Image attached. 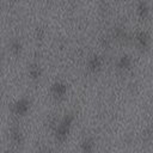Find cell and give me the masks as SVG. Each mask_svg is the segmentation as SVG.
Returning a JSON list of instances; mask_svg holds the SVG:
<instances>
[{
	"instance_id": "6da1fadb",
	"label": "cell",
	"mask_w": 153,
	"mask_h": 153,
	"mask_svg": "<svg viewBox=\"0 0 153 153\" xmlns=\"http://www.w3.org/2000/svg\"><path fill=\"white\" fill-rule=\"evenodd\" d=\"M72 121V117H70L68 120H67V117L65 118L62 123L60 124V127L58 128V132H56V135H58V138L60 139H64L66 135H67V132H68V127H70V123Z\"/></svg>"
},
{
	"instance_id": "7a4b0ae2",
	"label": "cell",
	"mask_w": 153,
	"mask_h": 153,
	"mask_svg": "<svg viewBox=\"0 0 153 153\" xmlns=\"http://www.w3.org/2000/svg\"><path fill=\"white\" fill-rule=\"evenodd\" d=\"M28 108H29V102L25 99H22L16 104V111L17 114H24L28 110Z\"/></svg>"
},
{
	"instance_id": "3957f363",
	"label": "cell",
	"mask_w": 153,
	"mask_h": 153,
	"mask_svg": "<svg viewBox=\"0 0 153 153\" xmlns=\"http://www.w3.org/2000/svg\"><path fill=\"white\" fill-rule=\"evenodd\" d=\"M54 91H55L56 95L62 96L66 92V86L65 85H62V84H55L54 85Z\"/></svg>"
},
{
	"instance_id": "277c9868",
	"label": "cell",
	"mask_w": 153,
	"mask_h": 153,
	"mask_svg": "<svg viewBox=\"0 0 153 153\" xmlns=\"http://www.w3.org/2000/svg\"><path fill=\"white\" fill-rule=\"evenodd\" d=\"M92 147H93V144H92L91 140L84 141V144H83V151H84V153H90V152H91V150H92Z\"/></svg>"
},
{
	"instance_id": "5b68a950",
	"label": "cell",
	"mask_w": 153,
	"mask_h": 153,
	"mask_svg": "<svg viewBox=\"0 0 153 153\" xmlns=\"http://www.w3.org/2000/svg\"><path fill=\"white\" fill-rule=\"evenodd\" d=\"M137 39H138V41L140 42V44H141V46H142V47H145L146 44H147V42H148V37H147V35H146V33H144V32L139 33Z\"/></svg>"
},
{
	"instance_id": "8992f818",
	"label": "cell",
	"mask_w": 153,
	"mask_h": 153,
	"mask_svg": "<svg viewBox=\"0 0 153 153\" xmlns=\"http://www.w3.org/2000/svg\"><path fill=\"white\" fill-rule=\"evenodd\" d=\"M12 138H13V140L16 141L17 144H19L22 141V134H20V132L18 129H14L12 132Z\"/></svg>"
},
{
	"instance_id": "52a82bcc",
	"label": "cell",
	"mask_w": 153,
	"mask_h": 153,
	"mask_svg": "<svg viewBox=\"0 0 153 153\" xmlns=\"http://www.w3.org/2000/svg\"><path fill=\"white\" fill-rule=\"evenodd\" d=\"M99 65H100V61H99V59L97 58V56H96V58H93L91 61H90V67H91L92 70L98 68Z\"/></svg>"
},
{
	"instance_id": "ba28073f",
	"label": "cell",
	"mask_w": 153,
	"mask_h": 153,
	"mask_svg": "<svg viewBox=\"0 0 153 153\" xmlns=\"http://www.w3.org/2000/svg\"><path fill=\"white\" fill-rule=\"evenodd\" d=\"M30 74L33 77V78H37L39 76V68L37 66H32L30 68Z\"/></svg>"
},
{
	"instance_id": "9c48e42d",
	"label": "cell",
	"mask_w": 153,
	"mask_h": 153,
	"mask_svg": "<svg viewBox=\"0 0 153 153\" xmlns=\"http://www.w3.org/2000/svg\"><path fill=\"white\" fill-rule=\"evenodd\" d=\"M128 65H129V59H128V56H123V58L121 59L120 66H121V67H127Z\"/></svg>"
},
{
	"instance_id": "30bf717a",
	"label": "cell",
	"mask_w": 153,
	"mask_h": 153,
	"mask_svg": "<svg viewBox=\"0 0 153 153\" xmlns=\"http://www.w3.org/2000/svg\"><path fill=\"white\" fill-rule=\"evenodd\" d=\"M139 12H140L141 14H142V13L145 14V13L147 12V7H146V5H145V4H141L140 6H139Z\"/></svg>"
},
{
	"instance_id": "8fae6325",
	"label": "cell",
	"mask_w": 153,
	"mask_h": 153,
	"mask_svg": "<svg viewBox=\"0 0 153 153\" xmlns=\"http://www.w3.org/2000/svg\"><path fill=\"white\" fill-rule=\"evenodd\" d=\"M12 48H13L14 50H19V49H20V44H19V42L13 43V44H12Z\"/></svg>"
},
{
	"instance_id": "7c38bea8",
	"label": "cell",
	"mask_w": 153,
	"mask_h": 153,
	"mask_svg": "<svg viewBox=\"0 0 153 153\" xmlns=\"http://www.w3.org/2000/svg\"><path fill=\"white\" fill-rule=\"evenodd\" d=\"M43 153H52V152H50V151H46V152H43Z\"/></svg>"
}]
</instances>
